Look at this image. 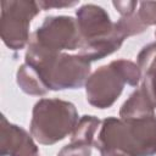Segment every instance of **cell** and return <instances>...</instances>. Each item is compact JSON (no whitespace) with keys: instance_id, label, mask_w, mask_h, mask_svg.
I'll return each mask as SVG.
<instances>
[{"instance_id":"obj_1","label":"cell","mask_w":156,"mask_h":156,"mask_svg":"<svg viewBox=\"0 0 156 156\" xmlns=\"http://www.w3.org/2000/svg\"><path fill=\"white\" fill-rule=\"evenodd\" d=\"M94 146L101 156L156 155V116L134 119L107 117Z\"/></svg>"},{"instance_id":"obj_2","label":"cell","mask_w":156,"mask_h":156,"mask_svg":"<svg viewBox=\"0 0 156 156\" xmlns=\"http://www.w3.org/2000/svg\"><path fill=\"white\" fill-rule=\"evenodd\" d=\"M26 63L38 72L49 90L80 88L90 74V62L79 54H52L30 41L26 51Z\"/></svg>"},{"instance_id":"obj_3","label":"cell","mask_w":156,"mask_h":156,"mask_svg":"<svg viewBox=\"0 0 156 156\" xmlns=\"http://www.w3.org/2000/svg\"><path fill=\"white\" fill-rule=\"evenodd\" d=\"M76 15L82 39L79 55L85 60H101L121 48L124 37L101 6L85 4Z\"/></svg>"},{"instance_id":"obj_4","label":"cell","mask_w":156,"mask_h":156,"mask_svg":"<svg viewBox=\"0 0 156 156\" xmlns=\"http://www.w3.org/2000/svg\"><path fill=\"white\" fill-rule=\"evenodd\" d=\"M78 112L72 102L60 99H41L32 112L30 135L43 145H52L73 133Z\"/></svg>"},{"instance_id":"obj_5","label":"cell","mask_w":156,"mask_h":156,"mask_svg":"<svg viewBox=\"0 0 156 156\" xmlns=\"http://www.w3.org/2000/svg\"><path fill=\"white\" fill-rule=\"evenodd\" d=\"M39 11L40 6L37 1H1L0 35L7 48L21 50L29 43V24Z\"/></svg>"},{"instance_id":"obj_6","label":"cell","mask_w":156,"mask_h":156,"mask_svg":"<svg viewBox=\"0 0 156 156\" xmlns=\"http://www.w3.org/2000/svg\"><path fill=\"white\" fill-rule=\"evenodd\" d=\"M29 41L45 51L60 54L63 50L79 49L82 39L77 20L71 16H51L44 20Z\"/></svg>"},{"instance_id":"obj_7","label":"cell","mask_w":156,"mask_h":156,"mask_svg":"<svg viewBox=\"0 0 156 156\" xmlns=\"http://www.w3.org/2000/svg\"><path fill=\"white\" fill-rule=\"evenodd\" d=\"M126 79L115 61L99 67L85 83L87 100L98 108H107L115 104L124 88Z\"/></svg>"},{"instance_id":"obj_8","label":"cell","mask_w":156,"mask_h":156,"mask_svg":"<svg viewBox=\"0 0 156 156\" xmlns=\"http://www.w3.org/2000/svg\"><path fill=\"white\" fill-rule=\"evenodd\" d=\"M1 156H39V149L32 135L23 128L10 123L1 116L0 123Z\"/></svg>"},{"instance_id":"obj_9","label":"cell","mask_w":156,"mask_h":156,"mask_svg":"<svg viewBox=\"0 0 156 156\" xmlns=\"http://www.w3.org/2000/svg\"><path fill=\"white\" fill-rule=\"evenodd\" d=\"M138 66L141 71V90L156 108V43L141 49L138 55Z\"/></svg>"},{"instance_id":"obj_10","label":"cell","mask_w":156,"mask_h":156,"mask_svg":"<svg viewBox=\"0 0 156 156\" xmlns=\"http://www.w3.org/2000/svg\"><path fill=\"white\" fill-rule=\"evenodd\" d=\"M155 107L152 106L149 98L145 95V93L141 90V88H138L129 98L128 100L122 105L119 110V117L123 119H134V118H143L154 116Z\"/></svg>"},{"instance_id":"obj_11","label":"cell","mask_w":156,"mask_h":156,"mask_svg":"<svg viewBox=\"0 0 156 156\" xmlns=\"http://www.w3.org/2000/svg\"><path fill=\"white\" fill-rule=\"evenodd\" d=\"M16 79H17V84L26 94L43 96L49 91L48 87L38 74V72L27 63L22 65L18 68Z\"/></svg>"},{"instance_id":"obj_12","label":"cell","mask_w":156,"mask_h":156,"mask_svg":"<svg viewBox=\"0 0 156 156\" xmlns=\"http://www.w3.org/2000/svg\"><path fill=\"white\" fill-rule=\"evenodd\" d=\"M100 119L95 116H83L73 133H72V136H71V141L72 143H82V144H87V145H90V146H94V143H95V134H96V130L100 126Z\"/></svg>"},{"instance_id":"obj_13","label":"cell","mask_w":156,"mask_h":156,"mask_svg":"<svg viewBox=\"0 0 156 156\" xmlns=\"http://www.w3.org/2000/svg\"><path fill=\"white\" fill-rule=\"evenodd\" d=\"M115 26L123 34L124 38L130 37V35H135V34H140L147 28L146 26H144L141 23V21L139 20L136 13H133L129 16H122L115 23Z\"/></svg>"},{"instance_id":"obj_14","label":"cell","mask_w":156,"mask_h":156,"mask_svg":"<svg viewBox=\"0 0 156 156\" xmlns=\"http://www.w3.org/2000/svg\"><path fill=\"white\" fill-rule=\"evenodd\" d=\"M138 17L144 26L156 24V1H143L139 4Z\"/></svg>"},{"instance_id":"obj_15","label":"cell","mask_w":156,"mask_h":156,"mask_svg":"<svg viewBox=\"0 0 156 156\" xmlns=\"http://www.w3.org/2000/svg\"><path fill=\"white\" fill-rule=\"evenodd\" d=\"M91 155V146L82 143H69L61 151L57 156H90Z\"/></svg>"},{"instance_id":"obj_16","label":"cell","mask_w":156,"mask_h":156,"mask_svg":"<svg viewBox=\"0 0 156 156\" xmlns=\"http://www.w3.org/2000/svg\"><path fill=\"white\" fill-rule=\"evenodd\" d=\"M112 4L122 16H129L134 13L138 1H113Z\"/></svg>"},{"instance_id":"obj_17","label":"cell","mask_w":156,"mask_h":156,"mask_svg":"<svg viewBox=\"0 0 156 156\" xmlns=\"http://www.w3.org/2000/svg\"><path fill=\"white\" fill-rule=\"evenodd\" d=\"M39 6L43 9V10H48V9H51V7H56V9H60V7H69V6H74L76 4H78L77 1H72V2H52V1H39L38 2Z\"/></svg>"},{"instance_id":"obj_18","label":"cell","mask_w":156,"mask_h":156,"mask_svg":"<svg viewBox=\"0 0 156 156\" xmlns=\"http://www.w3.org/2000/svg\"><path fill=\"white\" fill-rule=\"evenodd\" d=\"M155 37H156V30H155Z\"/></svg>"}]
</instances>
